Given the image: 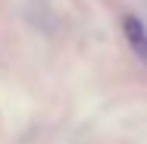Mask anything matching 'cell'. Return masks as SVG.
Returning a JSON list of instances; mask_svg holds the SVG:
<instances>
[{
	"instance_id": "6da1fadb",
	"label": "cell",
	"mask_w": 147,
	"mask_h": 144,
	"mask_svg": "<svg viewBox=\"0 0 147 144\" xmlns=\"http://www.w3.org/2000/svg\"><path fill=\"white\" fill-rule=\"evenodd\" d=\"M122 31H125V41H128L131 53L147 63V28H144V22L138 16H125L122 19Z\"/></svg>"
}]
</instances>
